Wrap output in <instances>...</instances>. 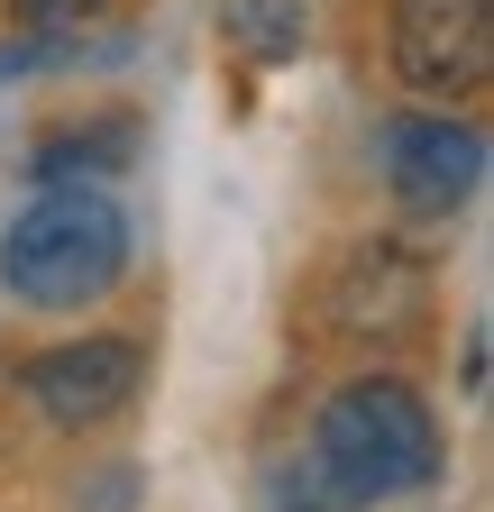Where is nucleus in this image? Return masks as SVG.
<instances>
[{"instance_id":"f257e3e1","label":"nucleus","mask_w":494,"mask_h":512,"mask_svg":"<svg viewBox=\"0 0 494 512\" xmlns=\"http://www.w3.org/2000/svg\"><path fill=\"white\" fill-rule=\"evenodd\" d=\"M129 275V220L92 183H55L0 238V284L37 311H83Z\"/></svg>"},{"instance_id":"f03ea898","label":"nucleus","mask_w":494,"mask_h":512,"mask_svg":"<svg viewBox=\"0 0 494 512\" xmlns=\"http://www.w3.org/2000/svg\"><path fill=\"white\" fill-rule=\"evenodd\" d=\"M440 476V421L412 384L366 375L321 412V485L339 503H376V494H421Z\"/></svg>"},{"instance_id":"7ed1b4c3","label":"nucleus","mask_w":494,"mask_h":512,"mask_svg":"<svg viewBox=\"0 0 494 512\" xmlns=\"http://www.w3.org/2000/svg\"><path fill=\"white\" fill-rule=\"evenodd\" d=\"M494 64V0H394V74L412 92H476Z\"/></svg>"},{"instance_id":"20e7f679","label":"nucleus","mask_w":494,"mask_h":512,"mask_svg":"<svg viewBox=\"0 0 494 512\" xmlns=\"http://www.w3.org/2000/svg\"><path fill=\"white\" fill-rule=\"evenodd\" d=\"M138 375H147V357H138L129 339H74V348L28 357V366H19V394H28L55 430H92V421H110L119 403H138Z\"/></svg>"},{"instance_id":"39448f33","label":"nucleus","mask_w":494,"mask_h":512,"mask_svg":"<svg viewBox=\"0 0 494 512\" xmlns=\"http://www.w3.org/2000/svg\"><path fill=\"white\" fill-rule=\"evenodd\" d=\"M385 174H394V202L403 211H458L476 174H485V128L467 119H394L385 128Z\"/></svg>"},{"instance_id":"423d86ee","label":"nucleus","mask_w":494,"mask_h":512,"mask_svg":"<svg viewBox=\"0 0 494 512\" xmlns=\"http://www.w3.org/2000/svg\"><path fill=\"white\" fill-rule=\"evenodd\" d=\"M421 302V275L403 266V247H357L348 256V275H339V293H330V320H348V330H366V320H385L394 311H412Z\"/></svg>"},{"instance_id":"0eeeda50","label":"nucleus","mask_w":494,"mask_h":512,"mask_svg":"<svg viewBox=\"0 0 494 512\" xmlns=\"http://www.w3.org/2000/svg\"><path fill=\"white\" fill-rule=\"evenodd\" d=\"M220 28L238 37V55L284 64V55H302V37H312V10H302V0H220Z\"/></svg>"},{"instance_id":"6e6552de","label":"nucleus","mask_w":494,"mask_h":512,"mask_svg":"<svg viewBox=\"0 0 494 512\" xmlns=\"http://www.w3.org/2000/svg\"><path fill=\"white\" fill-rule=\"evenodd\" d=\"M28 10H37V19H92L101 0H28Z\"/></svg>"}]
</instances>
